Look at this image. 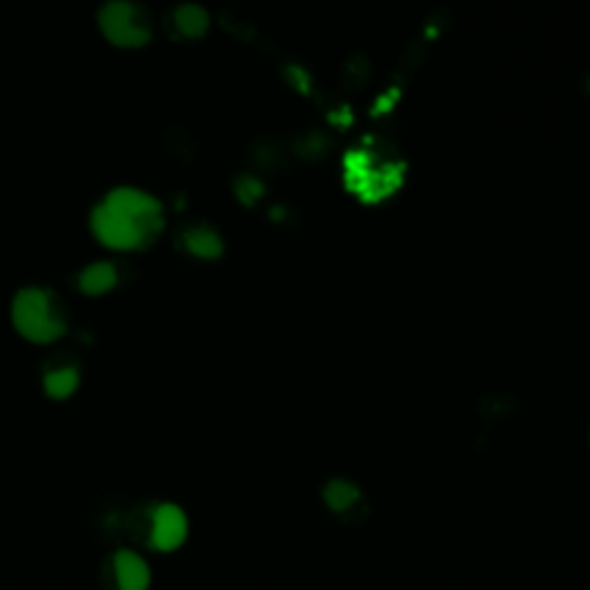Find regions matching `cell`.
I'll use <instances>...</instances> for the list:
<instances>
[{"label":"cell","instance_id":"5b68a950","mask_svg":"<svg viewBox=\"0 0 590 590\" xmlns=\"http://www.w3.org/2000/svg\"><path fill=\"white\" fill-rule=\"evenodd\" d=\"M113 570L120 590H148L150 586V567L134 551H118L113 558Z\"/></svg>","mask_w":590,"mask_h":590},{"label":"cell","instance_id":"8992f818","mask_svg":"<svg viewBox=\"0 0 590 590\" xmlns=\"http://www.w3.org/2000/svg\"><path fill=\"white\" fill-rule=\"evenodd\" d=\"M118 282V272L107 261L93 263V266L83 268L79 275V289L86 295H102L111 291Z\"/></svg>","mask_w":590,"mask_h":590},{"label":"cell","instance_id":"6da1fadb","mask_svg":"<svg viewBox=\"0 0 590 590\" xmlns=\"http://www.w3.org/2000/svg\"><path fill=\"white\" fill-rule=\"evenodd\" d=\"M95 238L111 249H143L164 229L162 203L136 187H116L90 215Z\"/></svg>","mask_w":590,"mask_h":590},{"label":"cell","instance_id":"9c48e42d","mask_svg":"<svg viewBox=\"0 0 590 590\" xmlns=\"http://www.w3.org/2000/svg\"><path fill=\"white\" fill-rule=\"evenodd\" d=\"M77 388H79V372L72 367L56 369V372L44 376V390H47V395L54 399L70 397Z\"/></svg>","mask_w":590,"mask_h":590},{"label":"cell","instance_id":"ba28073f","mask_svg":"<svg viewBox=\"0 0 590 590\" xmlns=\"http://www.w3.org/2000/svg\"><path fill=\"white\" fill-rule=\"evenodd\" d=\"M185 247L194 256H201V259H215V256L222 254V240L206 226H196V229L185 231Z\"/></svg>","mask_w":590,"mask_h":590},{"label":"cell","instance_id":"52a82bcc","mask_svg":"<svg viewBox=\"0 0 590 590\" xmlns=\"http://www.w3.org/2000/svg\"><path fill=\"white\" fill-rule=\"evenodd\" d=\"M173 24L183 37H201L210 26V17L199 5H180L173 12Z\"/></svg>","mask_w":590,"mask_h":590},{"label":"cell","instance_id":"8fae6325","mask_svg":"<svg viewBox=\"0 0 590 590\" xmlns=\"http://www.w3.org/2000/svg\"><path fill=\"white\" fill-rule=\"evenodd\" d=\"M259 189H261V187H259V185H256V183H254V180H245V187H240V189H238V192H240V196H242V199L252 201V199H254V196H256L254 192H259Z\"/></svg>","mask_w":590,"mask_h":590},{"label":"cell","instance_id":"277c9868","mask_svg":"<svg viewBox=\"0 0 590 590\" xmlns=\"http://www.w3.org/2000/svg\"><path fill=\"white\" fill-rule=\"evenodd\" d=\"M187 517L178 505H160L153 514V547L160 551H176L187 540Z\"/></svg>","mask_w":590,"mask_h":590},{"label":"cell","instance_id":"3957f363","mask_svg":"<svg viewBox=\"0 0 590 590\" xmlns=\"http://www.w3.org/2000/svg\"><path fill=\"white\" fill-rule=\"evenodd\" d=\"M100 28L111 44L139 49L150 40V24L143 10L130 0H111L100 10Z\"/></svg>","mask_w":590,"mask_h":590},{"label":"cell","instance_id":"7a4b0ae2","mask_svg":"<svg viewBox=\"0 0 590 590\" xmlns=\"http://www.w3.org/2000/svg\"><path fill=\"white\" fill-rule=\"evenodd\" d=\"M12 321L28 342L51 344L65 335V321L49 291L30 286L17 293L12 305Z\"/></svg>","mask_w":590,"mask_h":590},{"label":"cell","instance_id":"30bf717a","mask_svg":"<svg viewBox=\"0 0 590 590\" xmlns=\"http://www.w3.org/2000/svg\"><path fill=\"white\" fill-rule=\"evenodd\" d=\"M323 498H325V503H328L330 510L344 512V510H349L355 501H358L360 491L355 489L351 482L335 480V482H330L328 487H325Z\"/></svg>","mask_w":590,"mask_h":590}]
</instances>
